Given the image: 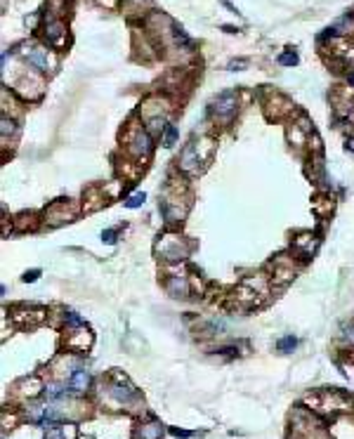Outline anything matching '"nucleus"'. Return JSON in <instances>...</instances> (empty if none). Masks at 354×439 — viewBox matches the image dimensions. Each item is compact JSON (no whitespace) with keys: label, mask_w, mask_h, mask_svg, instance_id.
I'll return each instance as SVG.
<instances>
[{"label":"nucleus","mask_w":354,"mask_h":439,"mask_svg":"<svg viewBox=\"0 0 354 439\" xmlns=\"http://www.w3.org/2000/svg\"><path fill=\"white\" fill-rule=\"evenodd\" d=\"M180 168L187 170V172H194V170L199 168V151H196V146L189 144L182 151V156H180Z\"/></svg>","instance_id":"obj_3"},{"label":"nucleus","mask_w":354,"mask_h":439,"mask_svg":"<svg viewBox=\"0 0 354 439\" xmlns=\"http://www.w3.org/2000/svg\"><path fill=\"white\" fill-rule=\"evenodd\" d=\"M102 239L107 241V243H114V241H116V231L114 229H107L104 234H102Z\"/></svg>","instance_id":"obj_15"},{"label":"nucleus","mask_w":354,"mask_h":439,"mask_svg":"<svg viewBox=\"0 0 354 439\" xmlns=\"http://www.w3.org/2000/svg\"><path fill=\"white\" fill-rule=\"evenodd\" d=\"M69 385H71V390H73V392H85V390H87V385H90V373H87L85 369L73 371Z\"/></svg>","instance_id":"obj_5"},{"label":"nucleus","mask_w":354,"mask_h":439,"mask_svg":"<svg viewBox=\"0 0 354 439\" xmlns=\"http://www.w3.org/2000/svg\"><path fill=\"white\" fill-rule=\"evenodd\" d=\"M38 277H40V272L38 270H31V272H26V274H24V281L29 284V281H36Z\"/></svg>","instance_id":"obj_14"},{"label":"nucleus","mask_w":354,"mask_h":439,"mask_svg":"<svg viewBox=\"0 0 354 439\" xmlns=\"http://www.w3.org/2000/svg\"><path fill=\"white\" fill-rule=\"evenodd\" d=\"M130 151L135 156H146L149 151H151V142H149V135L142 130L135 132V137H132L130 142Z\"/></svg>","instance_id":"obj_2"},{"label":"nucleus","mask_w":354,"mask_h":439,"mask_svg":"<svg viewBox=\"0 0 354 439\" xmlns=\"http://www.w3.org/2000/svg\"><path fill=\"white\" fill-rule=\"evenodd\" d=\"M177 139V128L175 125H168L165 128V132H163V146H172Z\"/></svg>","instance_id":"obj_9"},{"label":"nucleus","mask_w":354,"mask_h":439,"mask_svg":"<svg viewBox=\"0 0 354 439\" xmlns=\"http://www.w3.org/2000/svg\"><path fill=\"white\" fill-rule=\"evenodd\" d=\"M347 151H352L354 154V139H347Z\"/></svg>","instance_id":"obj_19"},{"label":"nucleus","mask_w":354,"mask_h":439,"mask_svg":"<svg viewBox=\"0 0 354 439\" xmlns=\"http://www.w3.org/2000/svg\"><path fill=\"white\" fill-rule=\"evenodd\" d=\"M64 394H66V392H64L59 385H47L45 387V397H47V399H62Z\"/></svg>","instance_id":"obj_10"},{"label":"nucleus","mask_w":354,"mask_h":439,"mask_svg":"<svg viewBox=\"0 0 354 439\" xmlns=\"http://www.w3.org/2000/svg\"><path fill=\"white\" fill-rule=\"evenodd\" d=\"M111 394H114L118 401H130L132 397H135V387H130V385L123 387L121 383H114V385H111Z\"/></svg>","instance_id":"obj_6"},{"label":"nucleus","mask_w":354,"mask_h":439,"mask_svg":"<svg viewBox=\"0 0 354 439\" xmlns=\"http://www.w3.org/2000/svg\"><path fill=\"white\" fill-rule=\"evenodd\" d=\"M64 38H66V29H64V24L59 22V19L47 22V31H45L47 43H50V45H62Z\"/></svg>","instance_id":"obj_1"},{"label":"nucleus","mask_w":354,"mask_h":439,"mask_svg":"<svg viewBox=\"0 0 354 439\" xmlns=\"http://www.w3.org/2000/svg\"><path fill=\"white\" fill-rule=\"evenodd\" d=\"M47 439H64L62 432H52V434H47Z\"/></svg>","instance_id":"obj_18"},{"label":"nucleus","mask_w":354,"mask_h":439,"mask_svg":"<svg viewBox=\"0 0 354 439\" xmlns=\"http://www.w3.org/2000/svg\"><path fill=\"white\" fill-rule=\"evenodd\" d=\"M144 192H139V194H132L130 199L125 201V206H128V208H139V206H142V203H144Z\"/></svg>","instance_id":"obj_11"},{"label":"nucleus","mask_w":354,"mask_h":439,"mask_svg":"<svg viewBox=\"0 0 354 439\" xmlns=\"http://www.w3.org/2000/svg\"><path fill=\"white\" fill-rule=\"evenodd\" d=\"M295 345H298V340L293 338V335H286V338H281L277 342V349H279V352H293V349H295Z\"/></svg>","instance_id":"obj_8"},{"label":"nucleus","mask_w":354,"mask_h":439,"mask_svg":"<svg viewBox=\"0 0 354 439\" xmlns=\"http://www.w3.org/2000/svg\"><path fill=\"white\" fill-rule=\"evenodd\" d=\"M295 62H298L295 54H284V57H281V64H295Z\"/></svg>","instance_id":"obj_16"},{"label":"nucleus","mask_w":354,"mask_h":439,"mask_svg":"<svg viewBox=\"0 0 354 439\" xmlns=\"http://www.w3.org/2000/svg\"><path fill=\"white\" fill-rule=\"evenodd\" d=\"M172 434H175V437H192V432H187V430H177V427H172Z\"/></svg>","instance_id":"obj_17"},{"label":"nucleus","mask_w":354,"mask_h":439,"mask_svg":"<svg viewBox=\"0 0 354 439\" xmlns=\"http://www.w3.org/2000/svg\"><path fill=\"white\" fill-rule=\"evenodd\" d=\"M161 434H163L161 423H151V425H144V427H142V437L144 439H161Z\"/></svg>","instance_id":"obj_7"},{"label":"nucleus","mask_w":354,"mask_h":439,"mask_svg":"<svg viewBox=\"0 0 354 439\" xmlns=\"http://www.w3.org/2000/svg\"><path fill=\"white\" fill-rule=\"evenodd\" d=\"M342 338H345L349 345H354V326H345V328H342Z\"/></svg>","instance_id":"obj_13"},{"label":"nucleus","mask_w":354,"mask_h":439,"mask_svg":"<svg viewBox=\"0 0 354 439\" xmlns=\"http://www.w3.org/2000/svg\"><path fill=\"white\" fill-rule=\"evenodd\" d=\"M168 288H170V291H172V293H175V295H180V293L185 295V293H187V284H185V281H180V279H175V281H170V284H168Z\"/></svg>","instance_id":"obj_12"},{"label":"nucleus","mask_w":354,"mask_h":439,"mask_svg":"<svg viewBox=\"0 0 354 439\" xmlns=\"http://www.w3.org/2000/svg\"><path fill=\"white\" fill-rule=\"evenodd\" d=\"M215 114H220V116H231L234 114V109H236V97L231 93H224V95H220L215 100Z\"/></svg>","instance_id":"obj_4"}]
</instances>
